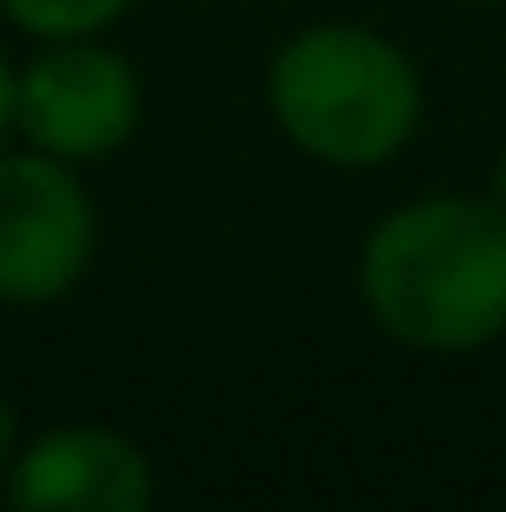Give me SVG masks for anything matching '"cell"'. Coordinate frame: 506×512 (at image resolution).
<instances>
[{"label":"cell","mask_w":506,"mask_h":512,"mask_svg":"<svg viewBox=\"0 0 506 512\" xmlns=\"http://www.w3.org/2000/svg\"><path fill=\"white\" fill-rule=\"evenodd\" d=\"M7 13L33 33H52V39H72V33H91V26L117 20L124 0H7Z\"/></svg>","instance_id":"6"},{"label":"cell","mask_w":506,"mask_h":512,"mask_svg":"<svg viewBox=\"0 0 506 512\" xmlns=\"http://www.w3.org/2000/svg\"><path fill=\"white\" fill-rule=\"evenodd\" d=\"M273 111L305 156L370 169L416 130V72L383 33L312 26L273 65Z\"/></svg>","instance_id":"2"},{"label":"cell","mask_w":506,"mask_h":512,"mask_svg":"<svg viewBox=\"0 0 506 512\" xmlns=\"http://www.w3.org/2000/svg\"><path fill=\"white\" fill-rule=\"evenodd\" d=\"M364 299L403 344H487L506 331V208L435 195L390 214L364 253Z\"/></svg>","instance_id":"1"},{"label":"cell","mask_w":506,"mask_h":512,"mask_svg":"<svg viewBox=\"0 0 506 512\" xmlns=\"http://www.w3.org/2000/svg\"><path fill=\"white\" fill-rule=\"evenodd\" d=\"M91 208L59 156H0V299L46 305L85 273Z\"/></svg>","instance_id":"3"},{"label":"cell","mask_w":506,"mask_h":512,"mask_svg":"<svg viewBox=\"0 0 506 512\" xmlns=\"http://www.w3.org/2000/svg\"><path fill=\"white\" fill-rule=\"evenodd\" d=\"M13 124L46 156H111L137 130V78L117 52L98 46H59L26 65L13 85Z\"/></svg>","instance_id":"4"},{"label":"cell","mask_w":506,"mask_h":512,"mask_svg":"<svg viewBox=\"0 0 506 512\" xmlns=\"http://www.w3.org/2000/svg\"><path fill=\"white\" fill-rule=\"evenodd\" d=\"M494 201L506 208V156H500V169H494Z\"/></svg>","instance_id":"9"},{"label":"cell","mask_w":506,"mask_h":512,"mask_svg":"<svg viewBox=\"0 0 506 512\" xmlns=\"http://www.w3.org/2000/svg\"><path fill=\"white\" fill-rule=\"evenodd\" d=\"M7 124H13V78H7V65H0V137H7Z\"/></svg>","instance_id":"7"},{"label":"cell","mask_w":506,"mask_h":512,"mask_svg":"<svg viewBox=\"0 0 506 512\" xmlns=\"http://www.w3.org/2000/svg\"><path fill=\"white\" fill-rule=\"evenodd\" d=\"M150 493V461L111 428H59L13 461V506L26 512H137Z\"/></svg>","instance_id":"5"},{"label":"cell","mask_w":506,"mask_h":512,"mask_svg":"<svg viewBox=\"0 0 506 512\" xmlns=\"http://www.w3.org/2000/svg\"><path fill=\"white\" fill-rule=\"evenodd\" d=\"M7 454H13V409L0 402V467H7Z\"/></svg>","instance_id":"8"}]
</instances>
